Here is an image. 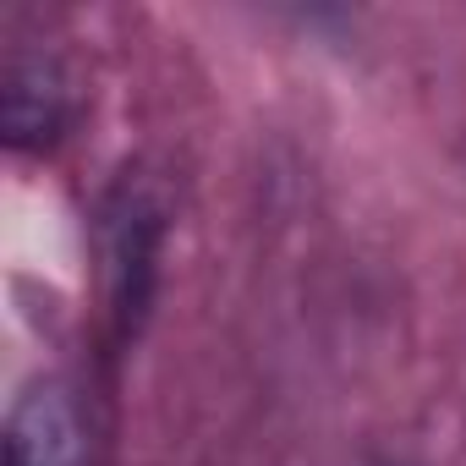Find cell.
Returning <instances> with one entry per match:
<instances>
[{
    "instance_id": "cell-1",
    "label": "cell",
    "mask_w": 466,
    "mask_h": 466,
    "mask_svg": "<svg viewBox=\"0 0 466 466\" xmlns=\"http://www.w3.org/2000/svg\"><path fill=\"white\" fill-rule=\"evenodd\" d=\"M6 466H83L77 411L61 384H34L6 417Z\"/></svg>"
},
{
    "instance_id": "cell-2",
    "label": "cell",
    "mask_w": 466,
    "mask_h": 466,
    "mask_svg": "<svg viewBox=\"0 0 466 466\" xmlns=\"http://www.w3.org/2000/svg\"><path fill=\"white\" fill-rule=\"evenodd\" d=\"M6 127L12 143H45L56 127V88L45 83V66H12L6 77Z\"/></svg>"
}]
</instances>
